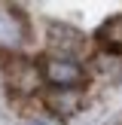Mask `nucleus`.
<instances>
[{"label": "nucleus", "instance_id": "2", "mask_svg": "<svg viewBox=\"0 0 122 125\" xmlns=\"http://www.w3.org/2000/svg\"><path fill=\"white\" fill-rule=\"evenodd\" d=\"M30 37V15L18 3H0V58H18Z\"/></svg>", "mask_w": 122, "mask_h": 125}, {"label": "nucleus", "instance_id": "1", "mask_svg": "<svg viewBox=\"0 0 122 125\" xmlns=\"http://www.w3.org/2000/svg\"><path fill=\"white\" fill-rule=\"evenodd\" d=\"M37 76H40L43 89H61V92H85L92 79V70L85 61L76 58H61V55H46L40 52L34 58Z\"/></svg>", "mask_w": 122, "mask_h": 125}, {"label": "nucleus", "instance_id": "7", "mask_svg": "<svg viewBox=\"0 0 122 125\" xmlns=\"http://www.w3.org/2000/svg\"><path fill=\"white\" fill-rule=\"evenodd\" d=\"M18 125H49L46 119H24V122H18Z\"/></svg>", "mask_w": 122, "mask_h": 125}, {"label": "nucleus", "instance_id": "6", "mask_svg": "<svg viewBox=\"0 0 122 125\" xmlns=\"http://www.w3.org/2000/svg\"><path fill=\"white\" fill-rule=\"evenodd\" d=\"M92 49H98L107 58H122V12L104 18L92 34Z\"/></svg>", "mask_w": 122, "mask_h": 125}, {"label": "nucleus", "instance_id": "5", "mask_svg": "<svg viewBox=\"0 0 122 125\" xmlns=\"http://www.w3.org/2000/svg\"><path fill=\"white\" fill-rule=\"evenodd\" d=\"M40 104L49 116L55 119H73V116L82 110L85 104V92H61V89H43L40 95Z\"/></svg>", "mask_w": 122, "mask_h": 125}, {"label": "nucleus", "instance_id": "3", "mask_svg": "<svg viewBox=\"0 0 122 125\" xmlns=\"http://www.w3.org/2000/svg\"><path fill=\"white\" fill-rule=\"evenodd\" d=\"M46 55H61V58L89 61L92 55V37L67 21H49L46 24Z\"/></svg>", "mask_w": 122, "mask_h": 125}, {"label": "nucleus", "instance_id": "4", "mask_svg": "<svg viewBox=\"0 0 122 125\" xmlns=\"http://www.w3.org/2000/svg\"><path fill=\"white\" fill-rule=\"evenodd\" d=\"M6 85H9V95H28V98H37L43 92L40 85V76H37V64L34 61H21L18 58H6Z\"/></svg>", "mask_w": 122, "mask_h": 125}]
</instances>
